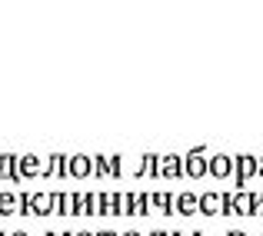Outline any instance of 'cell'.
Returning <instances> with one entry per match:
<instances>
[{
  "instance_id": "5",
  "label": "cell",
  "mask_w": 263,
  "mask_h": 236,
  "mask_svg": "<svg viewBox=\"0 0 263 236\" xmlns=\"http://www.w3.org/2000/svg\"><path fill=\"white\" fill-rule=\"evenodd\" d=\"M220 203H223V200H220V196H203V200H200V210H203V213H210V217H213Z\"/></svg>"
},
{
  "instance_id": "1",
  "label": "cell",
  "mask_w": 263,
  "mask_h": 236,
  "mask_svg": "<svg viewBox=\"0 0 263 236\" xmlns=\"http://www.w3.org/2000/svg\"><path fill=\"white\" fill-rule=\"evenodd\" d=\"M253 170H257V163H253V156H240V163H237V180L243 183V180L250 176Z\"/></svg>"
},
{
  "instance_id": "3",
  "label": "cell",
  "mask_w": 263,
  "mask_h": 236,
  "mask_svg": "<svg viewBox=\"0 0 263 236\" xmlns=\"http://www.w3.org/2000/svg\"><path fill=\"white\" fill-rule=\"evenodd\" d=\"M70 173H73V176H84V173H90V160L87 156H77L70 163Z\"/></svg>"
},
{
  "instance_id": "6",
  "label": "cell",
  "mask_w": 263,
  "mask_h": 236,
  "mask_svg": "<svg viewBox=\"0 0 263 236\" xmlns=\"http://www.w3.org/2000/svg\"><path fill=\"white\" fill-rule=\"evenodd\" d=\"M30 206H33V213H50V196H33Z\"/></svg>"
},
{
  "instance_id": "11",
  "label": "cell",
  "mask_w": 263,
  "mask_h": 236,
  "mask_svg": "<svg viewBox=\"0 0 263 236\" xmlns=\"http://www.w3.org/2000/svg\"><path fill=\"white\" fill-rule=\"evenodd\" d=\"M13 236H24V233H13Z\"/></svg>"
},
{
  "instance_id": "10",
  "label": "cell",
  "mask_w": 263,
  "mask_h": 236,
  "mask_svg": "<svg viewBox=\"0 0 263 236\" xmlns=\"http://www.w3.org/2000/svg\"><path fill=\"white\" fill-rule=\"evenodd\" d=\"M127 236H140V233H127Z\"/></svg>"
},
{
  "instance_id": "8",
  "label": "cell",
  "mask_w": 263,
  "mask_h": 236,
  "mask_svg": "<svg viewBox=\"0 0 263 236\" xmlns=\"http://www.w3.org/2000/svg\"><path fill=\"white\" fill-rule=\"evenodd\" d=\"M100 236H114V233H100Z\"/></svg>"
},
{
  "instance_id": "13",
  "label": "cell",
  "mask_w": 263,
  "mask_h": 236,
  "mask_svg": "<svg viewBox=\"0 0 263 236\" xmlns=\"http://www.w3.org/2000/svg\"><path fill=\"white\" fill-rule=\"evenodd\" d=\"M80 236H90V233H80Z\"/></svg>"
},
{
  "instance_id": "9",
  "label": "cell",
  "mask_w": 263,
  "mask_h": 236,
  "mask_svg": "<svg viewBox=\"0 0 263 236\" xmlns=\"http://www.w3.org/2000/svg\"><path fill=\"white\" fill-rule=\"evenodd\" d=\"M230 236H243V233H230Z\"/></svg>"
},
{
  "instance_id": "7",
  "label": "cell",
  "mask_w": 263,
  "mask_h": 236,
  "mask_svg": "<svg viewBox=\"0 0 263 236\" xmlns=\"http://www.w3.org/2000/svg\"><path fill=\"white\" fill-rule=\"evenodd\" d=\"M0 213H13V196H0Z\"/></svg>"
},
{
  "instance_id": "12",
  "label": "cell",
  "mask_w": 263,
  "mask_h": 236,
  "mask_svg": "<svg viewBox=\"0 0 263 236\" xmlns=\"http://www.w3.org/2000/svg\"><path fill=\"white\" fill-rule=\"evenodd\" d=\"M260 173H263V163H260Z\"/></svg>"
},
{
  "instance_id": "2",
  "label": "cell",
  "mask_w": 263,
  "mask_h": 236,
  "mask_svg": "<svg viewBox=\"0 0 263 236\" xmlns=\"http://www.w3.org/2000/svg\"><path fill=\"white\" fill-rule=\"evenodd\" d=\"M177 206H180V213L186 217V213H193V210L200 206V200H197V196H180V200H177Z\"/></svg>"
},
{
  "instance_id": "4",
  "label": "cell",
  "mask_w": 263,
  "mask_h": 236,
  "mask_svg": "<svg viewBox=\"0 0 263 236\" xmlns=\"http://www.w3.org/2000/svg\"><path fill=\"white\" fill-rule=\"evenodd\" d=\"M210 170L217 173V176H227V173H230V160H227V156H217V160L210 163Z\"/></svg>"
}]
</instances>
